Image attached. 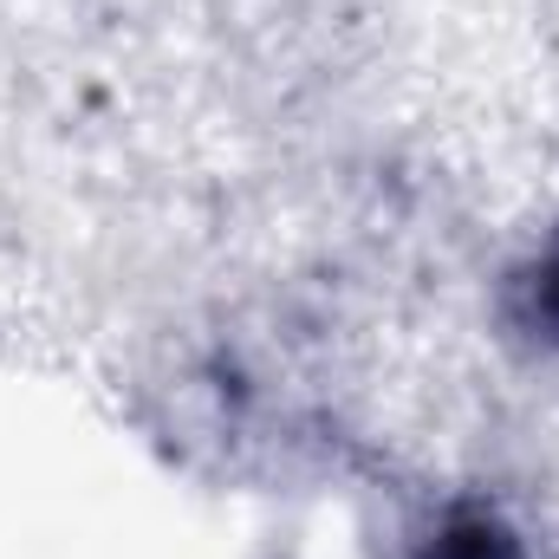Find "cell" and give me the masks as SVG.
<instances>
[{"mask_svg":"<svg viewBox=\"0 0 559 559\" xmlns=\"http://www.w3.org/2000/svg\"><path fill=\"white\" fill-rule=\"evenodd\" d=\"M417 559H514V534L495 514H449L417 547Z\"/></svg>","mask_w":559,"mask_h":559,"instance_id":"2","label":"cell"},{"mask_svg":"<svg viewBox=\"0 0 559 559\" xmlns=\"http://www.w3.org/2000/svg\"><path fill=\"white\" fill-rule=\"evenodd\" d=\"M501 325L527 352L559 358V222L547 228V241H534L508 267V280H501Z\"/></svg>","mask_w":559,"mask_h":559,"instance_id":"1","label":"cell"}]
</instances>
